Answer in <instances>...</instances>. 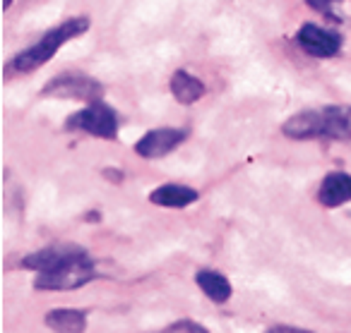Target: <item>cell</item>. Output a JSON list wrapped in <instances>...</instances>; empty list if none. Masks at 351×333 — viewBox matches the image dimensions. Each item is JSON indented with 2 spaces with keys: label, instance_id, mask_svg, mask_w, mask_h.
Here are the masks:
<instances>
[{
  "label": "cell",
  "instance_id": "8fae6325",
  "mask_svg": "<svg viewBox=\"0 0 351 333\" xmlns=\"http://www.w3.org/2000/svg\"><path fill=\"white\" fill-rule=\"evenodd\" d=\"M46 326L53 333H84L87 317L80 309H51L46 314Z\"/></svg>",
  "mask_w": 351,
  "mask_h": 333
},
{
  "label": "cell",
  "instance_id": "6da1fadb",
  "mask_svg": "<svg viewBox=\"0 0 351 333\" xmlns=\"http://www.w3.org/2000/svg\"><path fill=\"white\" fill-rule=\"evenodd\" d=\"M87 29H89L87 17H73V20L63 22L60 27L51 29L49 34L39 41V44H34V46H29L27 51H22V53L12 60V68H15L17 72H32V70L41 68V65H46L51 58H53L56 51H58L65 41L84 34Z\"/></svg>",
  "mask_w": 351,
  "mask_h": 333
},
{
  "label": "cell",
  "instance_id": "3957f363",
  "mask_svg": "<svg viewBox=\"0 0 351 333\" xmlns=\"http://www.w3.org/2000/svg\"><path fill=\"white\" fill-rule=\"evenodd\" d=\"M68 127L70 130H84L94 137H101V139H116L118 135V118L106 103L97 101L92 106H87L84 111L75 113L70 116L68 120Z\"/></svg>",
  "mask_w": 351,
  "mask_h": 333
},
{
  "label": "cell",
  "instance_id": "4fadbf2b",
  "mask_svg": "<svg viewBox=\"0 0 351 333\" xmlns=\"http://www.w3.org/2000/svg\"><path fill=\"white\" fill-rule=\"evenodd\" d=\"M325 116V137L330 139H351V106H330Z\"/></svg>",
  "mask_w": 351,
  "mask_h": 333
},
{
  "label": "cell",
  "instance_id": "e0dca14e",
  "mask_svg": "<svg viewBox=\"0 0 351 333\" xmlns=\"http://www.w3.org/2000/svg\"><path fill=\"white\" fill-rule=\"evenodd\" d=\"M106 175H108V178H116V180H121V178H123L121 170H106Z\"/></svg>",
  "mask_w": 351,
  "mask_h": 333
},
{
  "label": "cell",
  "instance_id": "5b68a950",
  "mask_svg": "<svg viewBox=\"0 0 351 333\" xmlns=\"http://www.w3.org/2000/svg\"><path fill=\"white\" fill-rule=\"evenodd\" d=\"M84 256V252L75 245H53V247H46V250H39L34 254L25 256L22 266L25 269H32L36 274H49V271H56L60 266L70 264V261L80 259Z\"/></svg>",
  "mask_w": 351,
  "mask_h": 333
},
{
  "label": "cell",
  "instance_id": "277c9868",
  "mask_svg": "<svg viewBox=\"0 0 351 333\" xmlns=\"http://www.w3.org/2000/svg\"><path fill=\"white\" fill-rule=\"evenodd\" d=\"M101 92H104L101 84L84 77V75H60V77L51 79L44 87V96L77 98V101H89V103H97Z\"/></svg>",
  "mask_w": 351,
  "mask_h": 333
},
{
  "label": "cell",
  "instance_id": "2e32d148",
  "mask_svg": "<svg viewBox=\"0 0 351 333\" xmlns=\"http://www.w3.org/2000/svg\"><path fill=\"white\" fill-rule=\"evenodd\" d=\"M335 3H337V0H308V5L315 8V10H322V12L330 10V8L335 5Z\"/></svg>",
  "mask_w": 351,
  "mask_h": 333
},
{
  "label": "cell",
  "instance_id": "7c38bea8",
  "mask_svg": "<svg viewBox=\"0 0 351 333\" xmlns=\"http://www.w3.org/2000/svg\"><path fill=\"white\" fill-rule=\"evenodd\" d=\"M171 94H173L178 103L188 106V103L200 101L202 94H205V84L197 77H193V75L178 70V72H173V77H171Z\"/></svg>",
  "mask_w": 351,
  "mask_h": 333
},
{
  "label": "cell",
  "instance_id": "7a4b0ae2",
  "mask_svg": "<svg viewBox=\"0 0 351 333\" xmlns=\"http://www.w3.org/2000/svg\"><path fill=\"white\" fill-rule=\"evenodd\" d=\"M94 264L87 254L80 256V259L70 261V264L60 266L49 274H39L34 280V288L39 290H75L87 285L89 280H94Z\"/></svg>",
  "mask_w": 351,
  "mask_h": 333
},
{
  "label": "cell",
  "instance_id": "52a82bcc",
  "mask_svg": "<svg viewBox=\"0 0 351 333\" xmlns=\"http://www.w3.org/2000/svg\"><path fill=\"white\" fill-rule=\"evenodd\" d=\"M296 39H298V44H301V49L306 51V53L315 55V58H332L341 46L339 34L320 29V27H315V25H303Z\"/></svg>",
  "mask_w": 351,
  "mask_h": 333
},
{
  "label": "cell",
  "instance_id": "8992f818",
  "mask_svg": "<svg viewBox=\"0 0 351 333\" xmlns=\"http://www.w3.org/2000/svg\"><path fill=\"white\" fill-rule=\"evenodd\" d=\"M183 139H186V132L183 130L161 127V130L147 132V135L135 144V151L142 156V159H161V156L171 154Z\"/></svg>",
  "mask_w": 351,
  "mask_h": 333
},
{
  "label": "cell",
  "instance_id": "ac0fdd59",
  "mask_svg": "<svg viewBox=\"0 0 351 333\" xmlns=\"http://www.w3.org/2000/svg\"><path fill=\"white\" fill-rule=\"evenodd\" d=\"M12 5V0H5V8H10Z\"/></svg>",
  "mask_w": 351,
  "mask_h": 333
},
{
  "label": "cell",
  "instance_id": "9a60e30c",
  "mask_svg": "<svg viewBox=\"0 0 351 333\" xmlns=\"http://www.w3.org/2000/svg\"><path fill=\"white\" fill-rule=\"evenodd\" d=\"M161 333H210V331L202 328L200 323H195V321H178L176 326L166 328V331H161Z\"/></svg>",
  "mask_w": 351,
  "mask_h": 333
},
{
  "label": "cell",
  "instance_id": "30bf717a",
  "mask_svg": "<svg viewBox=\"0 0 351 333\" xmlns=\"http://www.w3.org/2000/svg\"><path fill=\"white\" fill-rule=\"evenodd\" d=\"M195 199L197 192L193 187H186V185H161V187H156L149 194L152 204H159V207H169V209H183L195 202Z\"/></svg>",
  "mask_w": 351,
  "mask_h": 333
},
{
  "label": "cell",
  "instance_id": "ba28073f",
  "mask_svg": "<svg viewBox=\"0 0 351 333\" xmlns=\"http://www.w3.org/2000/svg\"><path fill=\"white\" fill-rule=\"evenodd\" d=\"M282 132L291 139H315V137H325V116L322 111H303L296 113L284 122Z\"/></svg>",
  "mask_w": 351,
  "mask_h": 333
},
{
  "label": "cell",
  "instance_id": "9c48e42d",
  "mask_svg": "<svg viewBox=\"0 0 351 333\" xmlns=\"http://www.w3.org/2000/svg\"><path fill=\"white\" fill-rule=\"evenodd\" d=\"M322 207H341V204L351 202V175L346 173H330L320 185L317 192Z\"/></svg>",
  "mask_w": 351,
  "mask_h": 333
},
{
  "label": "cell",
  "instance_id": "5bb4252c",
  "mask_svg": "<svg viewBox=\"0 0 351 333\" xmlns=\"http://www.w3.org/2000/svg\"><path fill=\"white\" fill-rule=\"evenodd\" d=\"M197 285L200 290L212 299V302H226L234 293L231 283L226 280V276H221L219 271H200L197 274Z\"/></svg>",
  "mask_w": 351,
  "mask_h": 333
}]
</instances>
